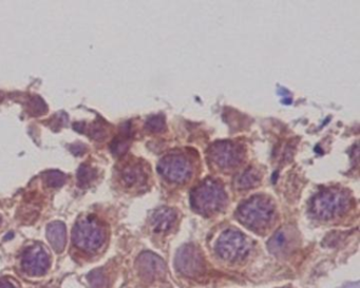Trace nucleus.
Returning a JSON list of instances; mask_svg holds the SVG:
<instances>
[{"instance_id":"17","label":"nucleus","mask_w":360,"mask_h":288,"mask_svg":"<svg viewBox=\"0 0 360 288\" xmlns=\"http://www.w3.org/2000/svg\"><path fill=\"white\" fill-rule=\"evenodd\" d=\"M95 178V172L93 169L89 166L83 165L80 166L77 172V180L79 186H87L89 183L94 180Z\"/></svg>"},{"instance_id":"21","label":"nucleus","mask_w":360,"mask_h":288,"mask_svg":"<svg viewBox=\"0 0 360 288\" xmlns=\"http://www.w3.org/2000/svg\"><path fill=\"white\" fill-rule=\"evenodd\" d=\"M0 288H16V287L12 283H10L9 281L0 280Z\"/></svg>"},{"instance_id":"6","label":"nucleus","mask_w":360,"mask_h":288,"mask_svg":"<svg viewBox=\"0 0 360 288\" xmlns=\"http://www.w3.org/2000/svg\"><path fill=\"white\" fill-rule=\"evenodd\" d=\"M175 265L180 273L189 278L198 277L205 270L203 255L198 247L192 244H186L178 250Z\"/></svg>"},{"instance_id":"7","label":"nucleus","mask_w":360,"mask_h":288,"mask_svg":"<svg viewBox=\"0 0 360 288\" xmlns=\"http://www.w3.org/2000/svg\"><path fill=\"white\" fill-rule=\"evenodd\" d=\"M158 171L162 177L171 183L181 184L191 175V165L183 155L169 154L159 162Z\"/></svg>"},{"instance_id":"5","label":"nucleus","mask_w":360,"mask_h":288,"mask_svg":"<svg viewBox=\"0 0 360 288\" xmlns=\"http://www.w3.org/2000/svg\"><path fill=\"white\" fill-rule=\"evenodd\" d=\"M216 250L223 260L237 262L244 259L251 250L248 237L238 230L228 229L218 239Z\"/></svg>"},{"instance_id":"16","label":"nucleus","mask_w":360,"mask_h":288,"mask_svg":"<svg viewBox=\"0 0 360 288\" xmlns=\"http://www.w3.org/2000/svg\"><path fill=\"white\" fill-rule=\"evenodd\" d=\"M46 184L51 188L61 187L66 181V175L60 171H47L43 174Z\"/></svg>"},{"instance_id":"11","label":"nucleus","mask_w":360,"mask_h":288,"mask_svg":"<svg viewBox=\"0 0 360 288\" xmlns=\"http://www.w3.org/2000/svg\"><path fill=\"white\" fill-rule=\"evenodd\" d=\"M47 239L54 252H63L67 244V229L63 222H53L47 226Z\"/></svg>"},{"instance_id":"13","label":"nucleus","mask_w":360,"mask_h":288,"mask_svg":"<svg viewBox=\"0 0 360 288\" xmlns=\"http://www.w3.org/2000/svg\"><path fill=\"white\" fill-rule=\"evenodd\" d=\"M176 212L170 207H161L152 215L151 224L156 233H167L176 222Z\"/></svg>"},{"instance_id":"12","label":"nucleus","mask_w":360,"mask_h":288,"mask_svg":"<svg viewBox=\"0 0 360 288\" xmlns=\"http://www.w3.org/2000/svg\"><path fill=\"white\" fill-rule=\"evenodd\" d=\"M293 244V234L287 228H281L277 230L272 235L269 243L268 248L271 253L277 255H282L290 249V245Z\"/></svg>"},{"instance_id":"10","label":"nucleus","mask_w":360,"mask_h":288,"mask_svg":"<svg viewBox=\"0 0 360 288\" xmlns=\"http://www.w3.org/2000/svg\"><path fill=\"white\" fill-rule=\"evenodd\" d=\"M21 267L29 275H42L50 267L49 254L40 244L29 247L23 252L21 258Z\"/></svg>"},{"instance_id":"19","label":"nucleus","mask_w":360,"mask_h":288,"mask_svg":"<svg viewBox=\"0 0 360 288\" xmlns=\"http://www.w3.org/2000/svg\"><path fill=\"white\" fill-rule=\"evenodd\" d=\"M147 127L152 132H161L164 129V121L160 117H152L148 121Z\"/></svg>"},{"instance_id":"18","label":"nucleus","mask_w":360,"mask_h":288,"mask_svg":"<svg viewBox=\"0 0 360 288\" xmlns=\"http://www.w3.org/2000/svg\"><path fill=\"white\" fill-rule=\"evenodd\" d=\"M89 282H90V285H91V288H107V279L105 275L99 272V271H94L92 272L91 274H89Z\"/></svg>"},{"instance_id":"20","label":"nucleus","mask_w":360,"mask_h":288,"mask_svg":"<svg viewBox=\"0 0 360 288\" xmlns=\"http://www.w3.org/2000/svg\"><path fill=\"white\" fill-rule=\"evenodd\" d=\"M111 149H112V151L114 154H123L126 152V150L128 149V144L126 142H114L113 145L111 146Z\"/></svg>"},{"instance_id":"1","label":"nucleus","mask_w":360,"mask_h":288,"mask_svg":"<svg viewBox=\"0 0 360 288\" xmlns=\"http://www.w3.org/2000/svg\"><path fill=\"white\" fill-rule=\"evenodd\" d=\"M226 199V193L222 185L212 179L203 180L190 193L191 207L203 216L218 214L225 207Z\"/></svg>"},{"instance_id":"22","label":"nucleus","mask_w":360,"mask_h":288,"mask_svg":"<svg viewBox=\"0 0 360 288\" xmlns=\"http://www.w3.org/2000/svg\"><path fill=\"white\" fill-rule=\"evenodd\" d=\"M1 222H2V220H1V217H0V225H1Z\"/></svg>"},{"instance_id":"14","label":"nucleus","mask_w":360,"mask_h":288,"mask_svg":"<svg viewBox=\"0 0 360 288\" xmlns=\"http://www.w3.org/2000/svg\"><path fill=\"white\" fill-rule=\"evenodd\" d=\"M122 178L127 186L131 187L145 181L146 175L140 165H130L123 170Z\"/></svg>"},{"instance_id":"4","label":"nucleus","mask_w":360,"mask_h":288,"mask_svg":"<svg viewBox=\"0 0 360 288\" xmlns=\"http://www.w3.org/2000/svg\"><path fill=\"white\" fill-rule=\"evenodd\" d=\"M105 234L102 225L95 218L88 216L75 224L72 230L74 246L86 252H94L102 247Z\"/></svg>"},{"instance_id":"2","label":"nucleus","mask_w":360,"mask_h":288,"mask_svg":"<svg viewBox=\"0 0 360 288\" xmlns=\"http://www.w3.org/2000/svg\"><path fill=\"white\" fill-rule=\"evenodd\" d=\"M235 216L248 229L258 231L268 227L272 221L275 216V206L269 198L254 196L240 204Z\"/></svg>"},{"instance_id":"9","label":"nucleus","mask_w":360,"mask_h":288,"mask_svg":"<svg viewBox=\"0 0 360 288\" xmlns=\"http://www.w3.org/2000/svg\"><path fill=\"white\" fill-rule=\"evenodd\" d=\"M135 265L141 278L147 282L164 279L167 273L164 260L151 252H142L136 259Z\"/></svg>"},{"instance_id":"8","label":"nucleus","mask_w":360,"mask_h":288,"mask_svg":"<svg viewBox=\"0 0 360 288\" xmlns=\"http://www.w3.org/2000/svg\"><path fill=\"white\" fill-rule=\"evenodd\" d=\"M208 156L216 167L223 170L235 168L243 159L242 149L232 142H218L210 147Z\"/></svg>"},{"instance_id":"3","label":"nucleus","mask_w":360,"mask_h":288,"mask_svg":"<svg viewBox=\"0 0 360 288\" xmlns=\"http://www.w3.org/2000/svg\"><path fill=\"white\" fill-rule=\"evenodd\" d=\"M350 206V198L339 189H325L320 191L312 199L311 209L319 220H331L342 215Z\"/></svg>"},{"instance_id":"15","label":"nucleus","mask_w":360,"mask_h":288,"mask_svg":"<svg viewBox=\"0 0 360 288\" xmlns=\"http://www.w3.org/2000/svg\"><path fill=\"white\" fill-rule=\"evenodd\" d=\"M260 183V174L257 170L252 168L247 169L243 174H241L237 180V187L239 189H250V188L256 187Z\"/></svg>"}]
</instances>
